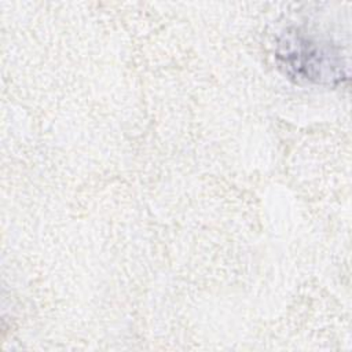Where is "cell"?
Segmentation results:
<instances>
[{
	"label": "cell",
	"mask_w": 352,
	"mask_h": 352,
	"mask_svg": "<svg viewBox=\"0 0 352 352\" xmlns=\"http://www.w3.org/2000/svg\"><path fill=\"white\" fill-rule=\"evenodd\" d=\"M278 67L292 80L311 84H334L342 78L341 54L329 43L287 32L276 45Z\"/></svg>",
	"instance_id": "obj_1"
}]
</instances>
